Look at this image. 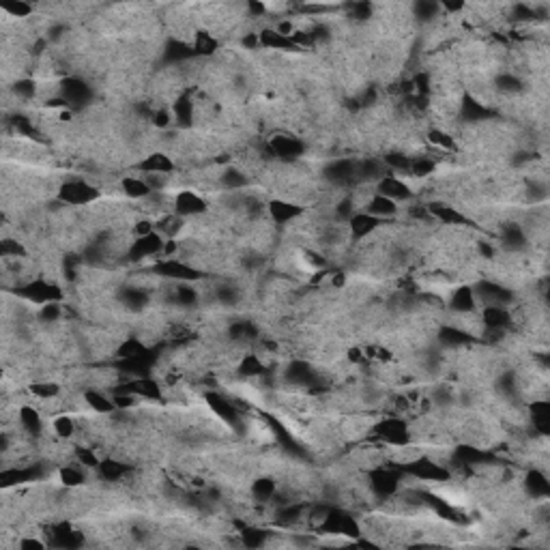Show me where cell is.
I'll list each match as a JSON object with an SVG mask.
<instances>
[{"label": "cell", "mask_w": 550, "mask_h": 550, "mask_svg": "<svg viewBox=\"0 0 550 550\" xmlns=\"http://www.w3.org/2000/svg\"><path fill=\"white\" fill-rule=\"evenodd\" d=\"M29 392L35 400H52L61 396V385L57 380H35Z\"/></svg>", "instance_id": "5bb4252c"}, {"label": "cell", "mask_w": 550, "mask_h": 550, "mask_svg": "<svg viewBox=\"0 0 550 550\" xmlns=\"http://www.w3.org/2000/svg\"><path fill=\"white\" fill-rule=\"evenodd\" d=\"M191 50H194V54H200V57H211L217 50V39L207 31H198L194 35V41H191Z\"/></svg>", "instance_id": "9a60e30c"}, {"label": "cell", "mask_w": 550, "mask_h": 550, "mask_svg": "<svg viewBox=\"0 0 550 550\" xmlns=\"http://www.w3.org/2000/svg\"><path fill=\"white\" fill-rule=\"evenodd\" d=\"M77 464V462H75ZM75 464H65L63 469H59V482L67 488H80L82 484L87 482L84 475V466H75Z\"/></svg>", "instance_id": "4fadbf2b"}, {"label": "cell", "mask_w": 550, "mask_h": 550, "mask_svg": "<svg viewBox=\"0 0 550 550\" xmlns=\"http://www.w3.org/2000/svg\"><path fill=\"white\" fill-rule=\"evenodd\" d=\"M250 492H252V497H254L258 503L265 505V503L275 501V492H278V484H275V480H271V477H258V480L252 484Z\"/></svg>", "instance_id": "7c38bea8"}, {"label": "cell", "mask_w": 550, "mask_h": 550, "mask_svg": "<svg viewBox=\"0 0 550 550\" xmlns=\"http://www.w3.org/2000/svg\"><path fill=\"white\" fill-rule=\"evenodd\" d=\"M59 87H61L59 97L67 103V107H80L91 99L89 84L80 77H67V80L59 82Z\"/></svg>", "instance_id": "3957f363"}, {"label": "cell", "mask_w": 550, "mask_h": 550, "mask_svg": "<svg viewBox=\"0 0 550 550\" xmlns=\"http://www.w3.org/2000/svg\"><path fill=\"white\" fill-rule=\"evenodd\" d=\"M135 168L142 170V174H172L174 161L166 153H149Z\"/></svg>", "instance_id": "52a82bcc"}, {"label": "cell", "mask_w": 550, "mask_h": 550, "mask_svg": "<svg viewBox=\"0 0 550 550\" xmlns=\"http://www.w3.org/2000/svg\"><path fill=\"white\" fill-rule=\"evenodd\" d=\"M121 189H123V194L131 200H144L153 194V189L147 185V181L140 177H125L121 181Z\"/></svg>", "instance_id": "8fae6325"}, {"label": "cell", "mask_w": 550, "mask_h": 550, "mask_svg": "<svg viewBox=\"0 0 550 550\" xmlns=\"http://www.w3.org/2000/svg\"><path fill=\"white\" fill-rule=\"evenodd\" d=\"M374 454H378V447H376V449H368V454H366V456H368V460H366L368 464H370V456H374ZM380 464H382V462H378V460H372V469H376V466H380Z\"/></svg>", "instance_id": "ac0fdd59"}, {"label": "cell", "mask_w": 550, "mask_h": 550, "mask_svg": "<svg viewBox=\"0 0 550 550\" xmlns=\"http://www.w3.org/2000/svg\"><path fill=\"white\" fill-rule=\"evenodd\" d=\"M50 426H52V434L57 436L59 441H69V438L75 436V432H77V424L69 412H59V415H54Z\"/></svg>", "instance_id": "30bf717a"}, {"label": "cell", "mask_w": 550, "mask_h": 550, "mask_svg": "<svg viewBox=\"0 0 550 550\" xmlns=\"http://www.w3.org/2000/svg\"><path fill=\"white\" fill-rule=\"evenodd\" d=\"M445 304H447V310H449L452 314L477 312V301H475L473 286H458V288L449 290Z\"/></svg>", "instance_id": "277c9868"}, {"label": "cell", "mask_w": 550, "mask_h": 550, "mask_svg": "<svg viewBox=\"0 0 550 550\" xmlns=\"http://www.w3.org/2000/svg\"><path fill=\"white\" fill-rule=\"evenodd\" d=\"M269 149L275 157H282V159H295L299 157L301 153L306 151V144L299 140V138H292V135H278L273 138L269 142Z\"/></svg>", "instance_id": "8992f818"}, {"label": "cell", "mask_w": 550, "mask_h": 550, "mask_svg": "<svg viewBox=\"0 0 550 550\" xmlns=\"http://www.w3.org/2000/svg\"><path fill=\"white\" fill-rule=\"evenodd\" d=\"M3 11L9 13L11 17H29L33 13V7L26 3H13V5H5Z\"/></svg>", "instance_id": "e0dca14e"}, {"label": "cell", "mask_w": 550, "mask_h": 550, "mask_svg": "<svg viewBox=\"0 0 550 550\" xmlns=\"http://www.w3.org/2000/svg\"><path fill=\"white\" fill-rule=\"evenodd\" d=\"M267 209H269V215H271L273 222H275V224H280V226L290 224L292 219H297V217L304 215V207H301L299 202L286 200V198L273 200Z\"/></svg>", "instance_id": "5b68a950"}, {"label": "cell", "mask_w": 550, "mask_h": 550, "mask_svg": "<svg viewBox=\"0 0 550 550\" xmlns=\"http://www.w3.org/2000/svg\"><path fill=\"white\" fill-rule=\"evenodd\" d=\"M57 198L63 207H87L101 198V189L82 179H69L59 187Z\"/></svg>", "instance_id": "6da1fadb"}, {"label": "cell", "mask_w": 550, "mask_h": 550, "mask_svg": "<svg viewBox=\"0 0 550 550\" xmlns=\"http://www.w3.org/2000/svg\"><path fill=\"white\" fill-rule=\"evenodd\" d=\"M412 11H415V17L426 22V20H432L438 11H441V5H434V3H417L412 5Z\"/></svg>", "instance_id": "2e32d148"}, {"label": "cell", "mask_w": 550, "mask_h": 550, "mask_svg": "<svg viewBox=\"0 0 550 550\" xmlns=\"http://www.w3.org/2000/svg\"><path fill=\"white\" fill-rule=\"evenodd\" d=\"M522 486H525V492L529 494V497L533 499H546L548 497V492H550V484H548V475L540 469H533L527 473L525 482H522Z\"/></svg>", "instance_id": "9c48e42d"}, {"label": "cell", "mask_w": 550, "mask_h": 550, "mask_svg": "<svg viewBox=\"0 0 550 550\" xmlns=\"http://www.w3.org/2000/svg\"><path fill=\"white\" fill-rule=\"evenodd\" d=\"M398 211H400V205L394 202V200H389L387 196L378 194V191L372 196V200H370L368 207H366V213L374 215L376 219H380V222H387V219L396 217Z\"/></svg>", "instance_id": "ba28073f"}, {"label": "cell", "mask_w": 550, "mask_h": 550, "mask_svg": "<svg viewBox=\"0 0 550 550\" xmlns=\"http://www.w3.org/2000/svg\"><path fill=\"white\" fill-rule=\"evenodd\" d=\"M172 213L181 215V217H198V215H205L207 213V202L200 194L191 189H181L174 194L172 198Z\"/></svg>", "instance_id": "7a4b0ae2"}]
</instances>
